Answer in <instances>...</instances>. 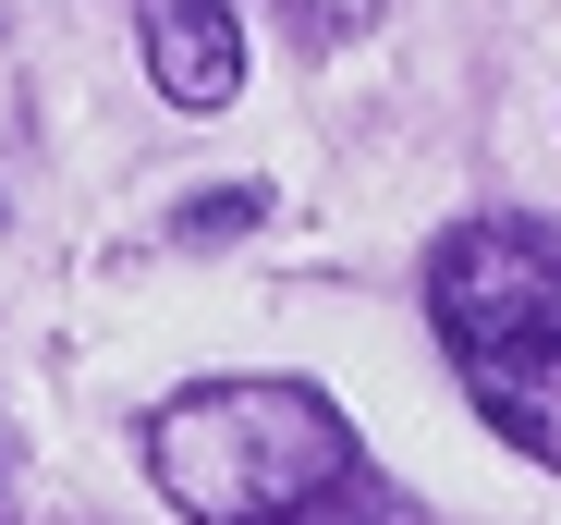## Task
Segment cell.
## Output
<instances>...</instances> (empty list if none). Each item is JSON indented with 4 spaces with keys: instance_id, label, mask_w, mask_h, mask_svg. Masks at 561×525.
I'll return each instance as SVG.
<instances>
[{
    "instance_id": "6da1fadb",
    "label": "cell",
    "mask_w": 561,
    "mask_h": 525,
    "mask_svg": "<svg viewBox=\"0 0 561 525\" xmlns=\"http://www.w3.org/2000/svg\"><path fill=\"white\" fill-rule=\"evenodd\" d=\"M147 477L183 525H403L379 465L354 453V427L306 379H208L159 403Z\"/></svg>"
},
{
    "instance_id": "7a4b0ae2",
    "label": "cell",
    "mask_w": 561,
    "mask_h": 525,
    "mask_svg": "<svg viewBox=\"0 0 561 525\" xmlns=\"http://www.w3.org/2000/svg\"><path fill=\"white\" fill-rule=\"evenodd\" d=\"M427 330L513 453L561 477V232L549 220H463L427 244Z\"/></svg>"
},
{
    "instance_id": "3957f363",
    "label": "cell",
    "mask_w": 561,
    "mask_h": 525,
    "mask_svg": "<svg viewBox=\"0 0 561 525\" xmlns=\"http://www.w3.org/2000/svg\"><path fill=\"white\" fill-rule=\"evenodd\" d=\"M135 37H147V73L171 111H232V85H244L232 0H135Z\"/></svg>"
},
{
    "instance_id": "277c9868",
    "label": "cell",
    "mask_w": 561,
    "mask_h": 525,
    "mask_svg": "<svg viewBox=\"0 0 561 525\" xmlns=\"http://www.w3.org/2000/svg\"><path fill=\"white\" fill-rule=\"evenodd\" d=\"M256 208H268L256 184H232V196H196V208H183V244H208V232H244Z\"/></svg>"
},
{
    "instance_id": "5b68a950",
    "label": "cell",
    "mask_w": 561,
    "mask_h": 525,
    "mask_svg": "<svg viewBox=\"0 0 561 525\" xmlns=\"http://www.w3.org/2000/svg\"><path fill=\"white\" fill-rule=\"evenodd\" d=\"M280 13H294V37H318V49H330V37H354L366 13H379V0H280Z\"/></svg>"
}]
</instances>
